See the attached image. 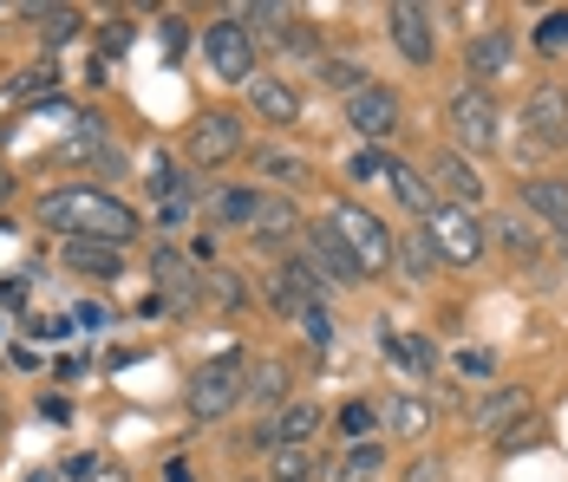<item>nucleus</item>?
Here are the masks:
<instances>
[{
  "label": "nucleus",
  "instance_id": "nucleus-1",
  "mask_svg": "<svg viewBox=\"0 0 568 482\" xmlns=\"http://www.w3.org/2000/svg\"><path fill=\"white\" fill-rule=\"evenodd\" d=\"M40 222L65 242H105V248H124L138 235V209L112 189H53L40 196Z\"/></svg>",
  "mask_w": 568,
  "mask_h": 482
},
{
  "label": "nucleus",
  "instance_id": "nucleus-2",
  "mask_svg": "<svg viewBox=\"0 0 568 482\" xmlns=\"http://www.w3.org/2000/svg\"><path fill=\"white\" fill-rule=\"evenodd\" d=\"M327 228L341 235V248L353 255V268L359 274H379V268H393V255H398V235L379 222L373 209H359V203H334L327 209Z\"/></svg>",
  "mask_w": 568,
  "mask_h": 482
},
{
  "label": "nucleus",
  "instance_id": "nucleus-3",
  "mask_svg": "<svg viewBox=\"0 0 568 482\" xmlns=\"http://www.w3.org/2000/svg\"><path fill=\"white\" fill-rule=\"evenodd\" d=\"M425 242H432V255L452 261V268H470V261L490 248L484 222H477L470 209H452V203H438V209L425 215Z\"/></svg>",
  "mask_w": 568,
  "mask_h": 482
},
{
  "label": "nucleus",
  "instance_id": "nucleus-4",
  "mask_svg": "<svg viewBox=\"0 0 568 482\" xmlns=\"http://www.w3.org/2000/svg\"><path fill=\"white\" fill-rule=\"evenodd\" d=\"M497 99L484 92V85H457L452 99H445V131H452L464 151H490L497 144Z\"/></svg>",
  "mask_w": 568,
  "mask_h": 482
},
{
  "label": "nucleus",
  "instance_id": "nucleus-5",
  "mask_svg": "<svg viewBox=\"0 0 568 482\" xmlns=\"http://www.w3.org/2000/svg\"><path fill=\"white\" fill-rule=\"evenodd\" d=\"M203 53H210V72L229 79V85H248L255 79V33L242 20H210L203 27Z\"/></svg>",
  "mask_w": 568,
  "mask_h": 482
},
{
  "label": "nucleus",
  "instance_id": "nucleus-6",
  "mask_svg": "<svg viewBox=\"0 0 568 482\" xmlns=\"http://www.w3.org/2000/svg\"><path fill=\"white\" fill-rule=\"evenodd\" d=\"M346 124L366 144H386V137H398V124H405V105H398V92H386V85H359L346 99Z\"/></svg>",
  "mask_w": 568,
  "mask_h": 482
},
{
  "label": "nucleus",
  "instance_id": "nucleus-7",
  "mask_svg": "<svg viewBox=\"0 0 568 482\" xmlns=\"http://www.w3.org/2000/svg\"><path fill=\"white\" fill-rule=\"evenodd\" d=\"M229 157H242V117H235V111L196 117V131H190V163L216 170V163H229Z\"/></svg>",
  "mask_w": 568,
  "mask_h": 482
},
{
  "label": "nucleus",
  "instance_id": "nucleus-8",
  "mask_svg": "<svg viewBox=\"0 0 568 482\" xmlns=\"http://www.w3.org/2000/svg\"><path fill=\"white\" fill-rule=\"evenodd\" d=\"M242 366H203V372L190 378V411L196 418H229L235 404H242Z\"/></svg>",
  "mask_w": 568,
  "mask_h": 482
},
{
  "label": "nucleus",
  "instance_id": "nucleus-9",
  "mask_svg": "<svg viewBox=\"0 0 568 482\" xmlns=\"http://www.w3.org/2000/svg\"><path fill=\"white\" fill-rule=\"evenodd\" d=\"M321 287H327V280L307 268V261H287V268L268 280V307L301 320V314H314V307H321Z\"/></svg>",
  "mask_w": 568,
  "mask_h": 482
},
{
  "label": "nucleus",
  "instance_id": "nucleus-10",
  "mask_svg": "<svg viewBox=\"0 0 568 482\" xmlns=\"http://www.w3.org/2000/svg\"><path fill=\"white\" fill-rule=\"evenodd\" d=\"M523 418H529V391H516V384H504V391H490L484 404H477V437H490V443H504L510 430H523Z\"/></svg>",
  "mask_w": 568,
  "mask_h": 482
},
{
  "label": "nucleus",
  "instance_id": "nucleus-11",
  "mask_svg": "<svg viewBox=\"0 0 568 482\" xmlns=\"http://www.w3.org/2000/svg\"><path fill=\"white\" fill-rule=\"evenodd\" d=\"M523 124H529L542 144H568V92H562V85H542V92H529Z\"/></svg>",
  "mask_w": 568,
  "mask_h": 482
},
{
  "label": "nucleus",
  "instance_id": "nucleus-12",
  "mask_svg": "<svg viewBox=\"0 0 568 482\" xmlns=\"http://www.w3.org/2000/svg\"><path fill=\"white\" fill-rule=\"evenodd\" d=\"M301 235H307V268L321 274V280H334V287H341V280H359L353 255L341 248V235H334L327 222H321V228H301Z\"/></svg>",
  "mask_w": 568,
  "mask_h": 482
},
{
  "label": "nucleus",
  "instance_id": "nucleus-13",
  "mask_svg": "<svg viewBox=\"0 0 568 482\" xmlns=\"http://www.w3.org/2000/svg\"><path fill=\"white\" fill-rule=\"evenodd\" d=\"M386 20H393V47H398V53L412 59V65H425V59H432V47H438V40H432V13L398 0Z\"/></svg>",
  "mask_w": 568,
  "mask_h": 482
},
{
  "label": "nucleus",
  "instance_id": "nucleus-14",
  "mask_svg": "<svg viewBox=\"0 0 568 482\" xmlns=\"http://www.w3.org/2000/svg\"><path fill=\"white\" fill-rule=\"evenodd\" d=\"M432 189H445L452 209H477V203H484V176H477L464 157H438L432 163Z\"/></svg>",
  "mask_w": 568,
  "mask_h": 482
},
{
  "label": "nucleus",
  "instance_id": "nucleus-15",
  "mask_svg": "<svg viewBox=\"0 0 568 482\" xmlns=\"http://www.w3.org/2000/svg\"><path fill=\"white\" fill-rule=\"evenodd\" d=\"M248 228H255V242H262V248H287V242L301 235V209H294L287 196H262Z\"/></svg>",
  "mask_w": 568,
  "mask_h": 482
},
{
  "label": "nucleus",
  "instance_id": "nucleus-16",
  "mask_svg": "<svg viewBox=\"0 0 568 482\" xmlns=\"http://www.w3.org/2000/svg\"><path fill=\"white\" fill-rule=\"evenodd\" d=\"M151 280L164 287V300H171V307H190V300L203 294V274L190 268L176 248H158V261H151Z\"/></svg>",
  "mask_w": 568,
  "mask_h": 482
},
{
  "label": "nucleus",
  "instance_id": "nucleus-17",
  "mask_svg": "<svg viewBox=\"0 0 568 482\" xmlns=\"http://www.w3.org/2000/svg\"><path fill=\"white\" fill-rule=\"evenodd\" d=\"M510 59H516L510 33H504V27H484V33L470 40L464 65H470V79H504V72H510Z\"/></svg>",
  "mask_w": 568,
  "mask_h": 482
},
{
  "label": "nucleus",
  "instance_id": "nucleus-18",
  "mask_svg": "<svg viewBox=\"0 0 568 482\" xmlns=\"http://www.w3.org/2000/svg\"><path fill=\"white\" fill-rule=\"evenodd\" d=\"M248 105L262 111L268 124H294V117H301V92H294L287 79H268V72H262V79H248Z\"/></svg>",
  "mask_w": 568,
  "mask_h": 482
},
{
  "label": "nucleus",
  "instance_id": "nucleus-19",
  "mask_svg": "<svg viewBox=\"0 0 568 482\" xmlns=\"http://www.w3.org/2000/svg\"><path fill=\"white\" fill-rule=\"evenodd\" d=\"M268 424H275V450H282V443L287 450H314V437H321V404H282Z\"/></svg>",
  "mask_w": 568,
  "mask_h": 482
},
{
  "label": "nucleus",
  "instance_id": "nucleus-20",
  "mask_svg": "<svg viewBox=\"0 0 568 482\" xmlns=\"http://www.w3.org/2000/svg\"><path fill=\"white\" fill-rule=\"evenodd\" d=\"M523 209H536L542 222H556L568 235V183L562 176H536V183H523Z\"/></svg>",
  "mask_w": 568,
  "mask_h": 482
},
{
  "label": "nucleus",
  "instance_id": "nucleus-21",
  "mask_svg": "<svg viewBox=\"0 0 568 482\" xmlns=\"http://www.w3.org/2000/svg\"><path fill=\"white\" fill-rule=\"evenodd\" d=\"M386 424H393V437L418 443V437L432 430V404H425L418 391H393V404H386Z\"/></svg>",
  "mask_w": 568,
  "mask_h": 482
},
{
  "label": "nucleus",
  "instance_id": "nucleus-22",
  "mask_svg": "<svg viewBox=\"0 0 568 482\" xmlns=\"http://www.w3.org/2000/svg\"><path fill=\"white\" fill-rule=\"evenodd\" d=\"M65 268L92 274V280H112L124 268V248H105V242H65Z\"/></svg>",
  "mask_w": 568,
  "mask_h": 482
},
{
  "label": "nucleus",
  "instance_id": "nucleus-23",
  "mask_svg": "<svg viewBox=\"0 0 568 482\" xmlns=\"http://www.w3.org/2000/svg\"><path fill=\"white\" fill-rule=\"evenodd\" d=\"M393 196L405 203V209H418V215H432L438 209V189H432V176H418V170H405V163H393Z\"/></svg>",
  "mask_w": 568,
  "mask_h": 482
},
{
  "label": "nucleus",
  "instance_id": "nucleus-24",
  "mask_svg": "<svg viewBox=\"0 0 568 482\" xmlns=\"http://www.w3.org/2000/svg\"><path fill=\"white\" fill-rule=\"evenodd\" d=\"M242 398H262V404H287V366L282 359H262L255 372H248V391Z\"/></svg>",
  "mask_w": 568,
  "mask_h": 482
},
{
  "label": "nucleus",
  "instance_id": "nucleus-25",
  "mask_svg": "<svg viewBox=\"0 0 568 482\" xmlns=\"http://www.w3.org/2000/svg\"><path fill=\"white\" fill-rule=\"evenodd\" d=\"M379 463H386L379 443H353V450L341 457V470H334V482H373L379 476Z\"/></svg>",
  "mask_w": 568,
  "mask_h": 482
},
{
  "label": "nucleus",
  "instance_id": "nucleus-26",
  "mask_svg": "<svg viewBox=\"0 0 568 482\" xmlns=\"http://www.w3.org/2000/svg\"><path fill=\"white\" fill-rule=\"evenodd\" d=\"M99 144H105V124H99V117H79V124H72V137L53 144V157L59 163H79V157H92Z\"/></svg>",
  "mask_w": 568,
  "mask_h": 482
},
{
  "label": "nucleus",
  "instance_id": "nucleus-27",
  "mask_svg": "<svg viewBox=\"0 0 568 482\" xmlns=\"http://www.w3.org/2000/svg\"><path fill=\"white\" fill-rule=\"evenodd\" d=\"M255 170H262V176H275V183H287V189H301V183H314V163L287 157V151H262V157H255Z\"/></svg>",
  "mask_w": 568,
  "mask_h": 482
},
{
  "label": "nucleus",
  "instance_id": "nucleus-28",
  "mask_svg": "<svg viewBox=\"0 0 568 482\" xmlns=\"http://www.w3.org/2000/svg\"><path fill=\"white\" fill-rule=\"evenodd\" d=\"M268 482H314V450H268Z\"/></svg>",
  "mask_w": 568,
  "mask_h": 482
},
{
  "label": "nucleus",
  "instance_id": "nucleus-29",
  "mask_svg": "<svg viewBox=\"0 0 568 482\" xmlns=\"http://www.w3.org/2000/svg\"><path fill=\"white\" fill-rule=\"evenodd\" d=\"M33 20H40V40H47V47H65V40L79 33V13H72V7H33Z\"/></svg>",
  "mask_w": 568,
  "mask_h": 482
},
{
  "label": "nucleus",
  "instance_id": "nucleus-30",
  "mask_svg": "<svg viewBox=\"0 0 568 482\" xmlns=\"http://www.w3.org/2000/svg\"><path fill=\"white\" fill-rule=\"evenodd\" d=\"M484 235H497V242H504V248H516V255H536V235H529V222H523V215H497Z\"/></svg>",
  "mask_w": 568,
  "mask_h": 482
},
{
  "label": "nucleus",
  "instance_id": "nucleus-31",
  "mask_svg": "<svg viewBox=\"0 0 568 482\" xmlns=\"http://www.w3.org/2000/svg\"><path fill=\"white\" fill-rule=\"evenodd\" d=\"M255 203H262L255 189H223V196L210 203V215H216V222H255Z\"/></svg>",
  "mask_w": 568,
  "mask_h": 482
},
{
  "label": "nucleus",
  "instance_id": "nucleus-32",
  "mask_svg": "<svg viewBox=\"0 0 568 482\" xmlns=\"http://www.w3.org/2000/svg\"><path fill=\"white\" fill-rule=\"evenodd\" d=\"M203 294H210L216 307H229V314H235V307L248 300V294H242V280H235V274H223V268H210V274H203Z\"/></svg>",
  "mask_w": 568,
  "mask_h": 482
},
{
  "label": "nucleus",
  "instance_id": "nucleus-33",
  "mask_svg": "<svg viewBox=\"0 0 568 482\" xmlns=\"http://www.w3.org/2000/svg\"><path fill=\"white\" fill-rule=\"evenodd\" d=\"M386 176H393V157H386V151L366 144V151L353 157V183H386Z\"/></svg>",
  "mask_w": 568,
  "mask_h": 482
},
{
  "label": "nucleus",
  "instance_id": "nucleus-34",
  "mask_svg": "<svg viewBox=\"0 0 568 482\" xmlns=\"http://www.w3.org/2000/svg\"><path fill=\"white\" fill-rule=\"evenodd\" d=\"M321 72H327V85H334V92H346V99H353V92H359V85H366V72H359V65H353V59H327V65H321Z\"/></svg>",
  "mask_w": 568,
  "mask_h": 482
},
{
  "label": "nucleus",
  "instance_id": "nucleus-35",
  "mask_svg": "<svg viewBox=\"0 0 568 482\" xmlns=\"http://www.w3.org/2000/svg\"><path fill=\"white\" fill-rule=\"evenodd\" d=\"M72 482H124V470L105 463V457H79V463H72Z\"/></svg>",
  "mask_w": 568,
  "mask_h": 482
},
{
  "label": "nucleus",
  "instance_id": "nucleus-36",
  "mask_svg": "<svg viewBox=\"0 0 568 482\" xmlns=\"http://www.w3.org/2000/svg\"><path fill=\"white\" fill-rule=\"evenodd\" d=\"M398 255H405V268H412V274L438 268V255H432V242H425V235H405V248H398Z\"/></svg>",
  "mask_w": 568,
  "mask_h": 482
},
{
  "label": "nucleus",
  "instance_id": "nucleus-37",
  "mask_svg": "<svg viewBox=\"0 0 568 482\" xmlns=\"http://www.w3.org/2000/svg\"><path fill=\"white\" fill-rule=\"evenodd\" d=\"M373 424H379V418H373V404H346V411H341V430L353 437V443H359Z\"/></svg>",
  "mask_w": 568,
  "mask_h": 482
},
{
  "label": "nucleus",
  "instance_id": "nucleus-38",
  "mask_svg": "<svg viewBox=\"0 0 568 482\" xmlns=\"http://www.w3.org/2000/svg\"><path fill=\"white\" fill-rule=\"evenodd\" d=\"M13 92H20V99H40V92H53V72H20Z\"/></svg>",
  "mask_w": 568,
  "mask_h": 482
},
{
  "label": "nucleus",
  "instance_id": "nucleus-39",
  "mask_svg": "<svg viewBox=\"0 0 568 482\" xmlns=\"http://www.w3.org/2000/svg\"><path fill=\"white\" fill-rule=\"evenodd\" d=\"M405 482H452V470H445L438 457H425V463H412V470H405Z\"/></svg>",
  "mask_w": 568,
  "mask_h": 482
},
{
  "label": "nucleus",
  "instance_id": "nucleus-40",
  "mask_svg": "<svg viewBox=\"0 0 568 482\" xmlns=\"http://www.w3.org/2000/svg\"><path fill=\"white\" fill-rule=\"evenodd\" d=\"M536 40H542V47H568V13H549V20H542V33H536Z\"/></svg>",
  "mask_w": 568,
  "mask_h": 482
},
{
  "label": "nucleus",
  "instance_id": "nucleus-41",
  "mask_svg": "<svg viewBox=\"0 0 568 482\" xmlns=\"http://www.w3.org/2000/svg\"><path fill=\"white\" fill-rule=\"evenodd\" d=\"M301 326L314 332V346H327V339H334V326H327V314H321V307H314V314H301Z\"/></svg>",
  "mask_w": 568,
  "mask_h": 482
},
{
  "label": "nucleus",
  "instance_id": "nucleus-42",
  "mask_svg": "<svg viewBox=\"0 0 568 482\" xmlns=\"http://www.w3.org/2000/svg\"><path fill=\"white\" fill-rule=\"evenodd\" d=\"M158 27H164V47H171V53H176V47H183V40H190V33H183V20H176V13H164V20H158Z\"/></svg>",
  "mask_w": 568,
  "mask_h": 482
},
{
  "label": "nucleus",
  "instance_id": "nucleus-43",
  "mask_svg": "<svg viewBox=\"0 0 568 482\" xmlns=\"http://www.w3.org/2000/svg\"><path fill=\"white\" fill-rule=\"evenodd\" d=\"M164 482H190V463H171V476Z\"/></svg>",
  "mask_w": 568,
  "mask_h": 482
},
{
  "label": "nucleus",
  "instance_id": "nucleus-44",
  "mask_svg": "<svg viewBox=\"0 0 568 482\" xmlns=\"http://www.w3.org/2000/svg\"><path fill=\"white\" fill-rule=\"evenodd\" d=\"M7 189H13V176H7V163H0V196H7Z\"/></svg>",
  "mask_w": 568,
  "mask_h": 482
},
{
  "label": "nucleus",
  "instance_id": "nucleus-45",
  "mask_svg": "<svg viewBox=\"0 0 568 482\" xmlns=\"http://www.w3.org/2000/svg\"><path fill=\"white\" fill-rule=\"evenodd\" d=\"M0 430H7V398H0Z\"/></svg>",
  "mask_w": 568,
  "mask_h": 482
}]
</instances>
